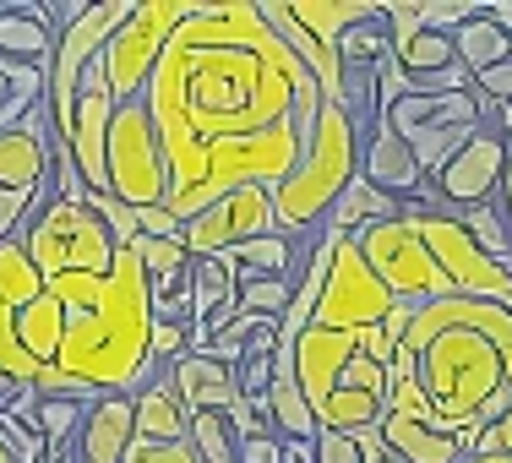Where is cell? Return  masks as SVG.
Listing matches in <instances>:
<instances>
[{
	"mask_svg": "<svg viewBox=\"0 0 512 463\" xmlns=\"http://www.w3.org/2000/svg\"><path fill=\"white\" fill-rule=\"evenodd\" d=\"M273 229H278L273 191H267V186H246V191L218 197L213 207H202V213L180 229V240H186L191 257H229L235 246L262 240V235H273Z\"/></svg>",
	"mask_w": 512,
	"mask_h": 463,
	"instance_id": "cell-9",
	"label": "cell"
},
{
	"mask_svg": "<svg viewBox=\"0 0 512 463\" xmlns=\"http://www.w3.org/2000/svg\"><path fill=\"white\" fill-rule=\"evenodd\" d=\"M191 436V409L180 404L169 371H158L137 393V442H186Z\"/></svg>",
	"mask_w": 512,
	"mask_h": 463,
	"instance_id": "cell-17",
	"label": "cell"
},
{
	"mask_svg": "<svg viewBox=\"0 0 512 463\" xmlns=\"http://www.w3.org/2000/svg\"><path fill=\"white\" fill-rule=\"evenodd\" d=\"M360 175V126L349 120V109L322 104L311 148L300 153V164L273 186V213H278V235L306 240L327 224V213L338 207L349 186Z\"/></svg>",
	"mask_w": 512,
	"mask_h": 463,
	"instance_id": "cell-4",
	"label": "cell"
},
{
	"mask_svg": "<svg viewBox=\"0 0 512 463\" xmlns=\"http://www.w3.org/2000/svg\"><path fill=\"white\" fill-rule=\"evenodd\" d=\"M474 93H480L485 104H512V60H502V66L485 71V77H474Z\"/></svg>",
	"mask_w": 512,
	"mask_h": 463,
	"instance_id": "cell-32",
	"label": "cell"
},
{
	"mask_svg": "<svg viewBox=\"0 0 512 463\" xmlns=\"http://www.w3.org/2000/svg\"><path fill=\"white\" fill-rule=\"evenodd\" d=\"M485 17H491L502 33H512V0H485Z\"/></svg>",
	"mask_w": 512,
	"mask_h": 463,
	"instance_id": "cell-35",
	"label": "cell"
},
{
	"mask_svg": "<svg viewBox=\"0 0 512 463\" xmlns=\"http://www.w3.org/2000/svg\"><path fill=\"white\" fill-rule=\"evenodd\" d=\"M414 306H393L387 327L371 333H333L306 327L295 344V382L306 393L322 431H376L393 414V349Z\"/></svg>",
	"mask_w": 512,
	"mask_h": 463,
	"instance_id": "cell-3",
	"label": "cell"
},
{
	"mask_svg": "<svg viewBox=\"0 0 512 463\" xmlns=\"http://www.w3.org/2000/svg\"><path fill=\"white\" fill-rule=\"evenodd\" d=\"M0 463H22V458H17V453H11V447H6V442H0Z\"/></svg>",
	"mask_w": 512,
	"mask_h": 463,
	"instance_id": "cell-38",
	"label": "cell"
},
{
	"mask_svg": "<svg viewBox=\"0 0 512 463\" xmlns=\"http://www.w3.org/2000/svg\"><path fill=\"white\" fill-rule=\"evenodd\" d=\"M512 409V311L502 300L414 306L393 349V414L480 453V436Z\"/></svg>",
	"mask_w": 512,
	"mask_h": 463,
	"instance_id": "cell-2",
	"label": "cell"
},
{
	"mask_svg": "<svg viewBox=\"0 0 512 463\" xmlns=\"http://www.w3.org/2000/svg\"><path fill=\"white\" fill-rule=\"evenodd\" d=\"M44 197H50V191H0V246L28 229L33 207H39Z\"/></svg>",
	"mask_w": 512,
	"mask_h": 463,
	"instance_id": "cell-27",
	"label": "cell"
},
{
	"mask_svg": "<svg viewBox=\"0 0 512 463\" xmlns=\"http://www.w3.org/2000/svg\"><path fill=\"white\" fill-rule=\"evenodd\" d=\"M355 442H360V453H365V463H404L393 453V447L382 442V425H376V431H355Z\"/></svg>",
	"mask_w": 512,
	"mask_h": 463,
	"instance_id": "cell-33",
	"label": "cell"
},
{
	"mask_svg": "<svg viewBox=\"0 0 512 463\" xmlns=\"http://www.w3.org/2000/svg\"><path fill=\"white\" fill-rule=\"evenodd\" d=\"M474 463H512L507 453H474Z\"/></svg>",
	"mask_w": 512,
	"mask_h": 463,
	"instance_id": "cell-37",
	"label": "cell"
},
{
	"mask_svg": "<svg viewBox=\"0 0 512 463\" xmlns=\"http://www.w3.org/2000/svg\"><path fill=\"white\" fill-rule=\"evenodd\" d=\"M104 175H109V197H120L137 213L169 202V164H164V148H158V131H153L142 99L120 104L115 120H109Z\"/></svg>",
	"mask_w": 512,
	"mask_h": 463,
	"instance_id": "cell-7",
	"label": "cell"
},
{
	"mask_svg": "<svg viewBox=\"0 0 512 463\" xmlns=\"http://www.w3.org/2000/svg\"><path fill=\"white\" fill-rule=\"evenodd\" d=\"M376 6L382 0H256L267 28L295 50V60L316 77L322 99L338 109H349V71H344V55H338V39L360 17H371Z\"/></svg>",
	"mask_w": 512,
	"mask_h": 463,
	"instance_id": "cell-5",
	"label": "cell"
},
{
	"mask_svg": "<svg viewBox=\"0 0 512 463\" xmlns=\"http://www.w3.org/2000/svg\"><path fill=\"white\" fill-rule=\"evenodd\" d=\"M278 463H316V442H284V458Z\"/></svg>",
	"mask_w": 512,
	"mask_h": 463,
	"instance_id": "cell-36",
	"label": "cell"
},
{
	"mask_svg": "<svg viewBox=\"0 0 512 463\" xmlns=\"http://www.w3.org/2000/svg\"><path fill=\"white\" fill-rule=\"evenodd\" d=\"M169 382H175L180 404H186L191 414H207V409L229 414V409L240 404V382H235V371H229V365H218V360H207V355L175 360V365H169Z\"/></svg>",
	"mask_w": 512,
	"mask_h": 463,
	"instance_id": "cell-16",
	"label": "cell"
},
{
	"mask_svg": "<svg viewBox=\"0 0 512 463\" xmlns=\"http://www.w3.org/2000/svg\"><path fill=\"white\" fill-rule=\"evenodd\" d=\"M50 109H33L17 131H0V191H50Z\"/></svg>",
	"mask_w": 512,
	"mask_h": 463,
	"instance_id": "cell-14",
	"label": "cell"
},
{
	"mask_svg": "<svg viewBox=\"0 0 512 463\" xmlns=\"http://www.w3.org/2000/svg\"><path fill=\"white\" fill-rule=\"evenodd\" d=\"M289 300H295V278H246V284H235V311H251V316H273V322H284Z\"/></svg>",
	"mask_w": 512,
	"mask_h": 463,
	"instance_id": "cell-25",
	"label": "cell"
},
{
	"mask_svg": "<svg viewBox=\"0 0 512 463\" xmlns=\"http://www.w3.org/2000/svg\"><path fill=\"white\" fill-rule=\"evenodd\" d=\"M88 207L99 213V224L109 229V240H115L120 251H131L142 240V224H137V207H126L120 197H109V191H99V197H88Z\"/></svg>",
	"mask_w": 512,
	"mask_h": 463,
	"instance_id": "cell-26",
	"label": "cell"
},
{
	"mask_svg": "<svg viewBox=\"0 0 512 463\" xmlns=\"http://www.w3.org/2000/svg\"><path fill=\"white\" fill-rule=\"evenodd\" d=\"M382 442L393 447L404 463H458L463 458L458 442L436 436L431 425H420V420H404V414H387L382 420Z\"/></svg>",
	"mask_w": 512,
	"mask_h": 463,
	"instance_id": "cell-22",
	"label": "cell"
},
{
	"mask_svg": "<svg viewBox=\"0 0 512 463\" xmlns=\"http://www.w3.org/2000/svg\"><path fill=\"white\" fill-rule=\"evenodd\" d=\"M404 213V202H393V197H382V191L371 186V180H360L355 175V186L338 197V207L327 213V235H344V240H355V235H365L371 224H387V218H398Z\"/></svg>",
	"mask_w": 512,
	"mask_h": 463,
	"instance_id": "cell-20",
	"label": "cell"
},
{
	"mask_svg": "<svg viewBox=\"0 0 512 463\" xmlns=\"http://www.w3.org/2000/svg\"><path fill=\"white\" fill-rule=\"evenodd\" d=\"M458 463H474V458H458Z\"/></svg>",
	"mask_w": 512,
	"mask_h": 463,
	"instance_id": "cell-39",
	"label": "cell"
},
{
	"mask_svg": "<svg viewBox=\"0 0 512 463\" xmlns=\"http://www.w3.org/2000/svg\"><path fill=\"white\" fill-rule=\"evenodd\" d=\"M360 180H371L382 197L393 202H431V175L420 169V158L393 126H376L360 137Z\"/></svg>",
	"mask_w": 512,
	"mask_h": 463,
	"instance_id": "cell-11",
	"label": "cell"
},
{
	"mask_svg": "<svg viewBox=\"0 0 512 463\" xmlns=\"http://www.w3.org/2000/svg\"><path fill=\"white\" fill-rule=\"evenodd\" d=\"M295 262H300V240L289 235H262V240H246V246L229 251V267H235V284H246V278H295Z\"/></svg>",
	"mask_w": 512,
	"mask_h": 463,
	"instance_id": "cell-21",
	"label": "cell"
},
{
	"mask_svg": "<svg viewBox=\"0 0 512 463\" xmlns=\"http://www.w3.org/2000/svg\"><path fill=\"white\" fill-rule=\"evenodd\" d=\"M316 463H365V453L349 431H322L316 436Z\"/></svg>",
	"mask_w": 512,
	"mask_h": 463,
	"instance_id": "cell-30",
	"label": "cell"
},
{
	"mask_svg": "<svg viewBox=\"0 0 512 463\" xmlns=\"http://www.w3.org/2000/svg\"><path fill=\"white\" fill-rule=\"evenodd\" d=\"M393 306H398V300L387 295V284L371 273V262L360 257V246H355V240H338L311 327H333V333H371V327H387Z\"/></svg>",
	"mask_w": 512,
	"mask_h": 463,
	"instance_id": "cell-8",
	"label": "cell"
},
{
	"mask_svg": "<svg viewBox=\"0 0 512 463\" xmlns=\"http://www.w3.org/2000/svg\"><path fill=\"white\" fill-rule=\"evenodd\" d=\"M191 355V327L186 322H158L153 316V360H158V371H169L175 360H186Z\"/></svg>",
	"mask_w": 512,
	"mask_h": 463,
	"instance_id": "cell-28",
	"label": "cell"
},
{
	"mask_svg": "<svg viewBox=\"0 0 512 463\" xmlns=\"http://www.w3.org/2000/svg\"><path fill=\"white\" fill-rule=\"evenodd\" d=\"M197 11V0H137L131 17L115 28V39L104 44L99 66H104V82L115 93V104H131L148 93V77L164 55V44L175 39V28Z\"/></svg>",
	"mask_w": 512,
	"mask_h": 463,
	"instance_id": "cell-6",
	"label": "cell"
},
{
	"mask_svg": "<svg viewBox=\"0 0 512 463\" xmlns=\"http://www.w3.org/2000/svg\"><path fill=\"white\" fill-rule=\"evenodd\" d=\"M131 442H137V393H109L88 404L66 458L71 463H126Z\"/></svg>",
	"mask_w": 512,
	"mask_h": 463,
	"instance_id": "cell-12",
	"label": "cell"
},
{
	"mask_svg": "<svg viewBox=\"0 0 512 463\" xmlns=\"http://www.w3.org/2000/svg\"><path fill=\"white\" fill-rule=\"evenodd\" d=\"M267 349H278V322L273 316H251V311H235L224 327H218L213 338H207L202 355L229 365V371H240L251 355H267Z\"/></svg>",
	"mask_w": 512,
	"mask_h": 463,
	"instance_id": "cell-18",
	"label": "cell"
},
{
	"mask_svg": "<svg viewBox=\"0 0 512 463\" xmlns=\"http://www.w3.org/2000/svg\"><path fill=\"white\" fill-rule=\"evenodd\" d=\"M50 99V66H22L0 55V131H17L33 109Z\"/></svg>",
	"mask_w": 512,
	"mask_h": 463,
	"instance_id": "cell-19",
	"label": "cell"
},
{
	"mask_svg": "<svg viewBox=\"0 0 512 463\" xmlns=\"http://www.w3.org/2000/svg\"><path fill=\"white\" fill-rule=\"evenodd\" d=\"M60 44L55 6L44 0H6L0 6V55L22 60V66H50Z\"/></svg>",
	"mask_w": 512,
	"mask_h": 463,
	"instance_id": "cell-15",
	"label": "cell"
},
{
	"mask_svg": "<svg viewBox=\"0 0 512 463\" xmlns=\"http://www.w3.org/2000/svg\"><path fill=\"white\" fill-rule=\"evenodd\" d=\"M137 224H142V235H148V240H180V229H186V224H180V213H175V207H142V213H137Z\"/></svg>",
	"mask_w": 512,
	"mask_h": 463,
	"instance_id": "cell-31",
	"label": "cell"
},
{
	"mask_svg": "<svg viewBox=\"0 0 512 463\" xmlns=\"http://www.w3.org/2000/svg\"><path fill=\"white\" fill-rule=\"evenodd\" d=\"M507 142L496 131H480L469 148H458L442 169L431 175V202L442 213H469L480 202H496L502 191V175H507Z\"/></svg>",
	"mask_w": 512,
	"mask_h": 463,
	"instance_id": "cell-10",
	"label": "cell"
},
{
	"mask_svg": "<svg viewBox=\"0 0 512 463\" xmlns=\"http://www.w3.org/2000/svg\"><path fill=\"white\" fill-rule=\"evenodd\" d=\"M131 251H137L142 273H148L153 300H164V295H175V289H186V278H191V251H186V240H148V235H142Z\"/></svg>",
	"mask_w": 512,
	"mask_h": 463,
	"instance_id": "cell-24",
	"label": "cell"
},
{
	"mask_svg": "<svg viewBox=\"0 0 512 463\" xmlns=\"http://www.w3.org/2000/svg\"><path fill=\"white\" fill-rule=\"evenodd\" d=\"M453 50L463 60V71L469 77H485V71H496L502 60H512V33H502L491 17H474V22H463V28L453 33Z\"/></svg>",
	"mask_w": 512,
	"mask_h": 463,
	"instance_id": "cell-23",
	"label": "cell"
},
{
	"mask_svg": "<svg viewBox=\"0 0 512 463\" xmlns=\"http://www.w3.org/2000/svg\"><path fill=\"white\" fill-rule=\"evenodd\" d=\"M126 463H202V458L186 436V442H131Z\"/></svg>",
	"mask_w": 512,
	"mask_h": 463,
	"instance_id": "cell-29",
	"label": "cell"
},
{
	"mask_svg": "<svg viewBox=\"0 0 512 463\" xmlns=\"http://www.w3.org/2000/svg\"><path fill=\"white\" fill-rule=\"evenodd\" d=\"M382 126H393L404 142H420V137H442V131H458V126H485V104L474 88L469 93H404L382 115Z\"/></svg>",
	"mask_w": 512,
	"mask_h": 463,
	"instance_id": "cell-13",
	"label": "cell"
},
{
	"mask_svg": "<svg viewBox=\"0 0 512 463\" xmlns=\"http://www.w3.org/2000/svg\"><path fill=\"white\" fill-rule=\"evenodd\" d=\"M142 104L169 164V207L191 224L229 191H273L311 148L327 99L256 0H197Z\"/></svg>",
	"mask_w": 512,
	"mask_h": 463,
	"instance_id": "cell-1",
	"label": "cell"
},
{
	"mask_svg": "<svg viewBox=\"0 0 512 463\" xmlns=\"http://www.w3.org/2000/svg\"><path fill=\"white\" fill-rule=\"evenodd\" d=\"M480 453H507V458H512V409L480 436ZM469 458H474V453H469Z\"/></svg>",
	"mask_w": 512,
	"mask_h": 463,
	"instance_id": "cell-34",
	"label": "cell"
}]
</instances>
